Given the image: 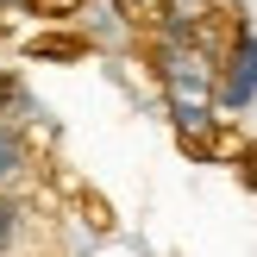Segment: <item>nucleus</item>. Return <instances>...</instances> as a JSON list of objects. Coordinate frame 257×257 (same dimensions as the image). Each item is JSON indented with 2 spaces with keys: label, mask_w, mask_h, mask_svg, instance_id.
<instances>
[{
  "label": "nucleus",
  "mask_w": 257,
  "mask_h": 257,
  "mask_svg": "<svg viewBox=\"0 0 257 257\" xmlns=\"http://www.w3.org/2000/svg\"><path fill=\"white\" fill-rule=\"evenodd\" d=\"M0 13H32V0H0Z\"/></svg>",
  "instance_id": "obj_9"
},
{
  "label": "nucleus",
  "mask_w": 257,
  "mask_h": 257,
  "mask_svg": "<svg viewBox=\"0 0 257 257\" xmlns=\"http://www.w3.org/2000/svg\"><path fill=\"white\" fill-rule=\"evenodd\" d=\"M251 100H257V32L232 25L220 50V75H213V113H245Z\"/></svg>",
  "instance_id": "obj_1"
},
{
  "label": "nucleus",
  "mask_w": 257,
  "mask_h": 257,
  "mask_svg": "<svg viewBox=\"0 0 257 257\" xmlns=\"http://www.w3.org/2000/svg\"><path fill=\"white\" fill-rule=\"evenodd\" d=\"M238 182L257 188V151H238Z\"/></svg>",
  "instance_id": "obj_8"
},
{
  "label": "nucleus",
  "mask_w": 257,
  "mask_h": 257,
  "mask_svg": "<svg viewBox=\"0 0 257 257\" xmlns=\"http://www.w3.org/2000/svg\"><path fill=\"white\" fill-rule=\"evenodd\" d=\"M25 170H32V145H25V132H19V125H7V119H0V188H7V182H19Z\"/></svg>",
  "instance_id": "obj_3"
},
{
  "label": "nucleus",
  "mask_w": 257,
  "mask_h": 257,
  "mask_svg": "<svg viewBox=\"0 0 257 257\" xmlns=\"http://www.w3.org/2000/svg\"><path fill=\"white\" fill-rule=\"evenodd\" d=\"M119 7H125V0H119Z\"/></svg>",
  "instance_id": "obj_10"
},
{
  "label": "nucleus",
  "mask_w": 257,
  "mask_h": 257,
  "mask_svg": "<svg viewBox=\"0 0 257 257\" xmlns=\"http://www.w3.org/2000/svg\"><path fill=\"white\" fill-rule=\"evenodd\" d=\"M75 25H82L88 44H119V38H125V7H119V0H82Z\"/></svg>",
  "instance_id": "obj_2"
},
{
  "label": "nucleus",
  "mask_w": 257,
  "mask_h": 257,
  "mask_svg": "<svg viewBox=\"0 0 257 257\" xmlns=\"http://www.w3.org/2000/svg\"><path fill=\"white\" fill-rule=\"evenodd\" d=\"M19 232H25V207L0 195V257H7L13 245H19Z\"/></svg>",
  "instance_id": "obj_5"
},
{
  "label": "nucleus",
  "mask_w": 257,
  "mask_h": 257,
  "mask_svg": "<svg viewBox=\"0 0 257 257\" xmlns=\"http://www.w3.org/2000/svg\"><path fill=\"white\" fill-rule=\"evenodd\" d=\"M19 100H25V94H19V75H13V69H0V119H7Z\"/></svg>",
  "instance_id": "obj_6"
},
{
  "label": "nucleus",
  "mask_w": 257,
  "mask_h": 257,
  "mask_svg": "<svg viewBox=\"0 0 257 257\" xmlns=\"http://www.w3.org/2000/svg\"><path fill=\"white\" fill-rule=\"evenodd\" d=\"M25 57H57V63H75V57H88V38H82V32H44V38H32V44H25Z\"/></svg>",
  "instance_id": "obj_4"
},
{
  "label": "nucleus",
  "mask_w": 257,
  "mask_h": 257,
  "mask_svg": "<svg viewBox=\"0 0 257 257\" xmlns=\"http://www.w3.org/2000/svg\"><path fill=\"white\" fill-rule=\"evenodd\" d=\"M32 13H44V19H75L82 0H32Z\"/></svg>",
  "instance_id": "obj_7"
}]
</instances>
